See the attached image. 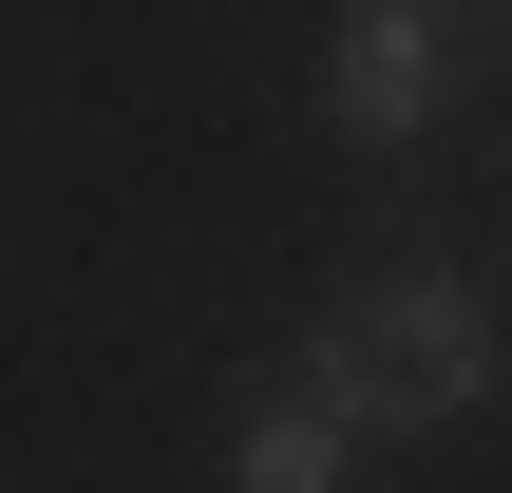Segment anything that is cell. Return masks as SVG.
Wrapping results in <instances>:
<instances>
[{"mask_svg":"<svg viewBox=\"0 0 512 493\" xmlns=\"http://www.w3.org/2000/svg\"><path fill=\"white\" fill-rule=\"evenodd\" d=\"M323 380H342L361 418H456V399L494 380V323H475V285H437V266H399L380 304H342V342H323Z\"/></svg>","mask_w":512,"mask_h":493,"instance_id":"1","label":"cell"},{"mask_svg":"<svg viewBox=\"0 0 512 493\" xmlns=\"http://www.w3.org/2000/svg\"><path fill=\"white\" fill-rule=\"evenodd\" d=\"M342 114H361V133H418V114H437V38H418V0H361V38H342Z\"/></svg>","mask_w":512,"mask_h":493,"instance_id":"2","label":"cell"},{"mask_svg":"<svg viewBox=\"0 0 512 493\" xmlns=\"http://www.w3.org/2000/svg\"><path fill=\"white\" fill-rule=\"evenodd\" d=\"M342 418H361L342 380H323V399H285V418L247 437V493H323V475H342Z\"/></svg>","mask_w":512,"mask_h":493,"instance_id":"3","label":"cell"}]
</instances>
